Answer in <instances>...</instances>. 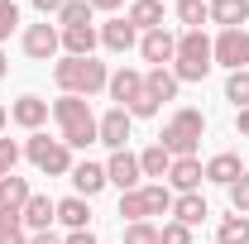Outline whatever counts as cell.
Returning a JSON list of instances; mask_svg holds the SVG:
<instances>
[{
	"label": "cell",
	"instance_id": "cell-22",
	"mask_svg": "<svg viewBox=\"0 0 249 244\" xmlns=\"http://www.w3.org/2000/svg\"><path fill=\"white\" fill-rule=\"evenodd\" d=\"M124 19H129V24H134L139 34H154V29H163V0H134Z\"/></svg>",
	"mask_w": 249,
	"mask_h": 244
},
{
	"label": "cell",
	"instance_id": "cell-30",
	"mask_svg": "<svg viewBox=\"0 0 249 244\" xmlns=\"http://www.w3.org/2000/svg\"><path fill=\"white\" fill-rule=\"evenodd\" d=\"M225 101H230L235 110L249 105V72H230V77H225Z\"/></svg>",
	"mask_w": 249,
	"mask_h": 244
},
{
	"label": "cell",
	"instance_id": "cell-10",
	"mask_svg": "<svg viewBox=\"0 0 249 244\" xmlns=\"http://www.w3.org/2000/svg\"><path fill=\"white\" fill-rule=\"evenodd\" d=\"M106 91H110V101H115L120 110H129V105L144 96V72H134V67H120V72H110Z\"/></svg>",
	"mask_w": 249,
	"mask_h": 244
},
{
	"label": "cell",
	"instance_id": "cell-17",
	"mask_svg": "<svg viewBox=\"0 0 249 244\" xmlns=\"http://www.w3.org/2000/svg\"><path fill=\"white\" fill-rule=\"evenodd\" d=\"M206 215H211V206L201 201V192H182V196H173V220H178V225L196 230Z\"/></svg>",
	"mask_w": 249,
	"mask_h": 244
},
{
	"label": "cell",
	"instance_id": "cell-40",
	"mask_svg": "<svg viewBox=\"0 0 249 244\" xmlns=\"http://www.w3.org/2000/svg\"><path fill=\"white\" fill-rule=\"evenodd\" d=\"M29 244H62L53 230H38V235H29Z\"/></svg>",
	"mask_w": 249,
	"mask_h": 244
},
{
	"label": "cell",
	"instance_id": "cell-42",
	"mask_svg": "<svg viewBox=\"0 0 249 244\" xmlns=\"http://www.w3.org/2000/svg\"><path fill=\"white\" fill-rule=\"evenodd\" d=\"M87 5H91V10H120L124 0H87Z\"/></svg>",
	"mask_w": 249,
	"mask_h": 244
},
{
	"label": "cell",
	"instance_id": "cell-32",
	"mask_svg": "<svg viewBox=\"0 0 249 244\" xmlns=\"http://www.w3.org/2000/svg\"><path fill=\"white\" fill-rule=\"evenodd\" d=\"M120 244H158V225L154 220H134V225H124Z\"/></svg>",
	"mask_w": 249,
	"mask_h": 244
},
{
	"label": "cell",
	"instance_id": "cell-6",
	"mask_svg": "<svg viewBox=\"0 0 249 244\" xmlns=\"http://www.w3.org/2000/svg\"><path fill=\"white\" fill-rule=\"evenodd\" d=\"M24 158H29L38 173H48V177H62V173H72V149L62 144V139H48L43 129L29 134V144H24Z\"/></svg>",
	"mask_w": 249,
	"mask_h": 244
},
{
	"label": "cell",
	"instance_id": "cell-19",
	"mask_svg": "<svg viewBox=\"0 0 249 244\" xmlns=\"http://www.w3.org/2000/svg\"><path fill=\"white\" fill-rule=\"evenodd\" d=\"M62 34V48H67V58H91L96 43H101V34L91 24H72V29H58Z\"/></svg>",
	"mask_w": 249,
	"mask_h": 244
},
{
	"label": "cell",
	"instance_id": "cell-34",
	"mask_svg": "<svg viewBox=\"0 0 249 244\" xmlns=\"http://www.w3.org/2000/svg\"><path fill=\"white\" fill-rule=\"evenodd\" d=\"M24 158V149L15 144V139H0V177H10L15 173V163Z\"/></svg>",
	"mask_w": 249,
	"mask_h": 244
},
{
	"label": "cell",
	"instance_id": "cell-3",
	"mask_svg": "<svg viewBox=\"0 0 249 244\" xmlns=\"http://www.w3.org/2000/svg\"><path fill=\"white\" fill-rule=\"evenodd\" d=\"M211 67H216V58H211V38H206L201 29H182V34H178L173 77H178V82H201Z\"/></svg>",
	"mask_w": 249,
	"mask_h": 244
},
{
	"label": "cell",
	"instance_id": "cell-20",
	"mask_svg": "<svg viewBox=\"0 0 249 244\" xmlns=\"http://www.w3.org/2000/svg\"><path fill=\"white\" fill-rule=\"evenodd\" d=\"M178 87H182V82L173 77V67H149V72H144V91L154 96L158 105H163V101H178Z\"/></svg>",
	"mask_w": 249,
	"mask_h": 244
},
{
	"label": "cell",
	"instance_id": "cell-8",
	"mask_svg": "<svg viewBox=\"0 0 249 244\" xmlns=\"http://www.w3.org/2000/svg\"><path fill=\"white\" fill-rule=\"evenodd\" d=\"M106 182L120 187V192H134V187H144V168H139V153H110V163H106Z\"/></svg>",
	"mask_w": 249,
	"mask_h": 244
},
{
	"label": "cell",
	"instance_id": "cell-41",
	"mask_svg": "<svg viewBox=\"0 0 249 244\" xmlns=\"http://www.w3.org/2000/svg\"><path fill=\"white\" fill-rule=\"evenodd\" d=\"M235 129H240V134L249 139V105H245V110H235Z\"/></svg>",
	"mask_w": 249,
	"mask_h": 244
},
{
	"label": "cell",
	"instance_id": "cell-28",
	"mask_svg": "<svg viewBox=\"0 0 249 244\" xmlns=\"http://www.w3.org/2000/svg\"><path fill=\"white\" fill-rule=\"evenodd\" d=\"M178 19L187 29H201V24H211V5L206 0H178Z\"/></svg>",
	"mask_w": 249,
	"mask_h": 244
},
{
	"label": "cell",
	"instance_id": "cell-26",
	"mask_svg": "<svg viewBox=\"0 0 249 244\" xmlns=\"http://www.w3.org/2000/svg\"><path fill=\"white\" fill-rule=\"evenodd\" d=\"M139 168H144V177H168V168H173V153L163 149V144H149V149L139 153Z\"/></svg>",
	"mask_w": 249,
	"mask_h": 244
},
{
	"label": "cell",
	"instance_id": "cell-36",
	"mask_svg": "<svg viewBox=\"0 0 249 244\" xmlns=\"http://www.w3.org/2000/svg\"><path fill=\"white\" fill-rule=\"evenodd\" d=\"M158 244H192V230L178 225V220H168V225H158Z\"/></svg>",
	"mask_w": 249,
	"mask_h": 244
},
{
	"label": "cell",
	"instance_id": "cell-23",
	"mask_svg": "<svg viewBox=\"0 0 249 244\" xmlns=\"http://www.w3.org/2000/svg\"><path fill=\"white\" fill-rule=\"evenodd\" d=\"M211 5V24H220V29H240L249 19V0H206Z\"/></svg>",
	"mask_w": 249,
	"mask_h": 244
},
{
	"label": "cell",
	"instance_id": "cell-2",
	"mask_svg": "<svg viewBox=\"0 0 249 244\" xmlns=\"http://www.w3.org/2000/svg\"><path fill=\"white\" fill-rule=\"evenodd\" d=\"M53 82H58L62 96H96V91H106L110 72L96 58H62V62H53Z\"/></svg>",
	"mask_w": 249,
	"mask_h": 244
},
{
	"label": "cell",
	"instance_id": "cell-16",
	"mask_svg": "<svg viewBox=\"0 0 249 244\" xmlns=\"http://www.w3.org/2000/svg\"><path fill=\"white\" fill-rule=\"evenodd\" d=\"M19 220H24V230H34V235H38V230H53V220H58V201L34 192L29 201H24V211H19Z\"/></svg>",
	"mask_w": 249,
	"mask_h": 244
},
{
	"label": "cell",
	"instance_id": "cell-38",
	"mask_svg": "<svg viewBox=\"0 0 249 244\" xmlns=\"http://www.w3.org/2000/svg\"><path fill=\"white\" fill-rule=\"evenodd\" d=\"M62 5H67V0H34V10H38V15H43V19H48V15H58Z\"/></svg>",
	"mask_w": 249,
	"mask_h": 244
},
{
	"label": "cell",
	"instance_id": "cell-39",
	"mask_svg": "<svg viewBox=\"0 0 249 244\" xmlns=\"http://www.w3.org/2000/svg\"><path fill=\"white\" fill-rule=\"evenodd\" d=\"M62 244H96V235H91V230H67Z\"/></svg>",
	"mask_w": 249,
	"mask_h": 244
},
{
	"label": "cell",
	"instance_id": "cell-45",
	"mask_svg": "<svg viewBox=\"0 0 249 244\" xmlns=\"http://www.w3.org/2000/svg\"><path fill=\"white\" fill-rule=\"evenodd\" d=\"M245 168H249V163H245Z\"/></svg>",
	"mask_w": 249,
	"mask_h": 244
},
{
	"label": "cell",
	"instance_id": "cell-44",
	"mask_svg": "<svg viewBox=\"0 0 249 244\" xmlns=\"http://www.w3.org/2000/svg\"><path fill=\"white\" fill-rule=\"evenodd\" d=\"M5 120H10V110H5V105H0V129H5Z\"/></svg>",
	"mask_w": 249,
	"mask_h": 244
},
{
	"label": "cell",
	"instance_id": "cell-13",
	"mask_svg": "<svg viewBox=\"0 0 249 244\" xmlns=\"http://www.w3.org/2000/svg\"><path fill=\"white\" fill-rule=\"evenodd\" d=\"M206 182V168H201V158H173V168H168V187L182 196V192H201Z\"/></svg>",
	"mask_w": 249,
	"mask_h": 244
},
{
	"label": "cell",
	"instance_id": "cell-18",
	"mask_svg": "<svg viewBox=\"0 0 249 244\" xmlns=\"http://www.w3.org/2000/svg\"><path fill=\"white\" fill-rule=\"evenodd\" d=\"M249 168L240 163V153H216L211 163H206V182H216V187H230V182H240Z\"/></svg>",
	"mask_w": 249,
	"mask_h": 244
},
{
	"label": "cell",
	"instance_id": "cell-14",
	"mask_svg": "<svg viewBox=\"0 0 249 244\" xmlns=\"http://www.w3.org/2000/svg\"><path fill=\"white\" fill-rule=\"evenodd\" d=\"M139 53H144V62H154V67H168V62L178 58V34L168 29H154L139 38Z\"/></svg>",
	"mask_w": 249,
	"mask_h": 244
},
{
	"label": "cell",
	"instance_id": "cell-27",
	"mask_svg": "<svg viewBox=\"0 0 249 244\" xmlns=\"http://www.w3.org/2000/svg\"><path fill=\"white\" fill-rule=\"evenodd\" d=\"M216 244H249V215H225L216 230Z\"/></svg>",
	"mask_w": 249,
	"mask_h": 244
},
{
	"label": "cell",
	"instance_id": "cell-24",
	"mask_svg": "<svg viewBox=\"0 0 249 244\" xmlns=\"http://www.w3.org/2000/svg\"><path fill=\"white\" fill-rule=\"evenodd\" d=\"M29 177H0V211H24V201H29Z\"/></svg>",
	"mask_w": 249,
	"mask_h": 244
},
{
	"label": "cell",
	"instance_id": "cell-43",
	"mask_svg": "<svg viewBox=\"0 0 249 244\" xmlns=\"http://www.w3.org/2000/svg\"><path fill=\"white\" fill-rule=\"evenodd\" d=\"M5 72H10V58H5V53H0V82H5Z\"/></svg>",
	"mask_w": 249,
	"mask_h": 244
},
{
	"label": "cell",
	"instance_id": "cell-21",
	"mask_svg": "<svg viewBox=\"0 0 249 244\" xmlns=\"http://www.w3.org/2000/svg\"><path fill=\"white\" fill-rule=\"evenodd\" d=\"M134 38H139V29H134L129 19H106V24H101V43H106L110 53H129Z\"/></svg>",
	"mask_w": 249,
	"mask_h": 244
},
{
	"label": "cell",
	"instance_id": "cell-1",
	"mask_svg": "<svg viewBox=\"0 0 249 244\" xmlns=\"http://www.w3.org/2000/svg\"><path fill=\"white\" fill-rule=\"evenodd\" d=\"M53 120H58V139L67 144V149H91L96 139V115H91V105H87V96H58L53 101Z\"/></svg>",
	"mask_w": 249,
	"mask_h": 244
},
{
	"label": "cell",
	"instance_id": "cell-29",
	"mask_svg": "<svg viewBox=\"0 0 249 244\" xmlns=\"http://www.w3.org/2000/svg\"><path fill=\"white\" fill-rule=\"evenodd\" d=\"M0 244H29L19 211H0Z\"/></svg>",
	"mask_w": 249,
	"mask_h": 244
},
{
	"label": "cell",
	"instance_id": "cell-33",
	"mask_svg": "<svg viewBox=\"0 0 249 244\" xmlns=\"http://www.w3.org/2000/svg\"><path fill=\"white\" fill-rule=\"evenodd\" d=\"M15 29H19V5H15V0H0V43Z\"/></svg>",
	"mask_w": 249,
	"mask_h": 244
},
{
	"label": "cell",
	"instance_id": "cell-9",
	"mask_svg": "<svg viewBox=\"0 0 249 244\" xmlns=\"http://www.w3.org/2000/svg\"><path fill=\"white\" fill-rule=\"evenodd\" d=\"M48 115H53V105H48L43 96H19V101L10 105V120L19 124V129H29V134H38V129L48 124Z\"/></svg>",
	"mask_w": 249,
	"mask_h": 244
},
{
	"label": "cell",
	"instance_id": "cell-12",
	"mask_svg": "<svg viewBox=\"0 0 249 244\" xmlns=\"http://www.w3.org/2000/svg\"><path fill=\"white\" fill-rule=\"evenodd\" d=\"M58 48H62V34L53 29V24H29V29H24V53H29L34 62H48Z\"/></svg>",
	"mask_w": 249,
	"mask_h": 244
},
{
	"label": "cell",
	"instance_id": "cell-15",
	"mask_svg": "<svg viewBox=\"0 0 249 244\" xmlns=\"http://www.w3.org/2000/svg\"><path fill=\"white\" fill-rule=\"evenodd\" d=\"M67 177H72V187H77V196H87V201H91L101 187H110V182H106V163H91V158L72 163V173H67Z\"/></svg>",
	"mask_w": 249,
	"mask_h": 244
},
{
	"label": "cell",
	"instance_id": "cell-31",
	"mask_svg": "<svg viewBox=\"0 0 249 244\" xmlns=\"http://www.w3.org/2000/svg\"><path fill=\"white\" fill-rule=\"evenodd\" d=\"M72 24H91V5L87 0H67L58 10V29H72Z\"/></svg>",
	"mask_w": 249,
	"mask_h": 244
},
{
	"label": "cell",
	"instance_id": "cell-7",
	"mask_svg": "<svg viewBox=\"0 0 249 244\" xmlns=\"http://www.w3.org/2000/svg\"><path fill=\"white\" fill-rule=\"evenodd\" d=\"M211 58L225 72H249V29H220L211 38Z\"/></svg>",
	"mask_w": 249,
	"mask_h": 244
},
{
	"label": "cell",
	"instance_id": "cell-25",
	"mask_svg": "<svg viewBox=\"0 0 249 244\" xmlns=\"http://www.w3.org/2000/svg\"><path fill=\"white\" fill-rule=\"evenodd\" d=\"M58 220L67 225V230H87V220H91L87 196H62V201H58Z\"/></svg>",
	"mask_w": 249,
	"mask_h": 244
},
{
	"label": "cell",
	"instance_id": "cell-4",
	"mask_svg": "<svg viewBox=\"0 0 249 244\" xmlns=\"http://www.w3.org/2000/svg\"><path fill=\"white\" fill-rule=\"evenodd\" d=\"M201 134H206V115L187 105V110H178L173 120L163 124L158 144L173 153V158H196V144H201Z\"/></svg>",
	"mask_w": 249,
	"mask_h": 244
},
{
	"label": "cell",
	"instance_id": "cell-37",
	"mask_svg": "<svg viewBox=\"0 0 249 244\" xmlns=\"http://www.w3.org/2000/svg\"><path fill=\"white\" fill-rule=\"evenodd\" d=\"M129 115H134V120H149V115H158V101L149 91L139 96V101H134V105H129Z\"/></svg>",
	"mask_w": 249,
	"mask_h": 244
},
{
	"label": "cell",
	"instance_id": "cell-11",
	"mask_svg": "<svg viewBox=\"0 0 249 244\" xmlns=\"http://www.w3.org/2000/svg\"><path fill=\"white\" fill-rule=\"evenodd\" d=\"M129 124H134V115H129V110H120V105H115V110H106V115H101V124H96V134H101L96 144H106V149L120 153L124 144H129Z\"/></svg>",
	"mask_w": 249,
	"mask_h": 244
},
{
	"label": "cell",
	"instance_id": "cell-35",
	"mask_svg": "<svg viewBox=\"0 0 249 244\" xmlns=\"http://www.w3.org/2000/svg\"><path fill=\"white\" fill-rule=\"evenodd\" d=\"M225 192H230V206H235V215H249V173L240 177V182H230Z\"/></svg>",
	"mask_w": 249,
	"mask_h": 244
},
{
	"label": "cell",
	"instance_id": "cell-5",
	"mask_svg": "<svg viewBox=\"0 0 249 244\" xmlns=\"http://www.w3.org/2000/svg\"><path fill=\"white\" fill-rule=\"evenodd\" d=\"M120 215L129 225L134 220H154V215H173V187L149 182V187H134V192H120Z\"/></svg>",
	"mask_w": 249,
	"mask_h": 244
}]
</instances>
